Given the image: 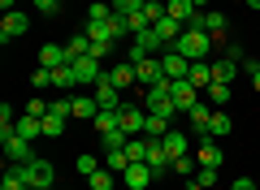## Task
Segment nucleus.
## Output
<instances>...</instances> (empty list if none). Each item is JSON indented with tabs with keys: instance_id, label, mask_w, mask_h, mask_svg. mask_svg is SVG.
<instances>
[{
	"instance_id": "obj_1",
	"label": "nucleus",
	"mask_w": 260,
	"mask_h": 190,
	"mask_svg": "<svg viewBox=\"0 0 260 190\" xmlns=\"http://www.w3.org/2000/svg\"><path fill=\"white\" fill-rule=\"evenodd\" d=\"M169 48L182 52L186 61H208V52H213V35H204V30H182Z\"/></svg>"
},
{
	"instance_id": "obj_45",
	"label": "nucleus",
	"mask_w": 260,
	"mask_h": 190,
	"mask_svg": "<svg viewBox=\"0 0 260 190\" xmlns=\"http://www.w3.org/2000/svg\"><path fill=\"white\" fill-rule=\"evenodd\" d=\"M230 190H260V186H256L251 177H234V181H230Z\"/></svg>"
},
{
	"instance_id": "obj_13",
	"label": "nucleus",
	"mask_w": 260,
	"mask_h": 190,
	"mask_svg": "<svg viewBox=\"0 0 260 190\" xmlns=\"http://www.w3.org/2000/svg\"><path fill=\"white\" fill-rule=\"evenodd\" d=\"M135 78H139V87L148 91L152 82H160V78H165V69H160V61H152V56H148V61H139V65H135Z\"/></svg>"
},
{
	"instance_id": "obj_3",
	"label": "nucleus",
	"mask_w": 260,
	"mask_h": 190,
	"mask_svg": "<svg viewBox=\"0 0 260 190\" xmlns=\"http://www.w3.org/2000/svg\"><path fill=\"white\" fill-rule=\"evenodd\" d=\"M200 95H204V91L195 87L191 78H178V82H169V100H174V108H178V112H191L195 104H200Z\"/></svg>"
},
{
	"instance_id": "obj_33",
	"label": "nucleus",
	"mask_w": 260,
	"mask_h": 190,
	"mask_svg": "<svg viewBox=\"0 0 260 190\" xmlns=\"http://www.w3.org/2000/svg\"><path fill=\"white\" fill-rule=\"evenodd\" d=\"M65 121H70V117H56V112H48V117H44V138H61V134H65Z\"/></svg>"
},
{
	"instance_id": "obj_20",
	"label": "nucleus",
	"mask_w": 260,
	"mask_h": 190,
	"mask_svg": "<svg viewBox=\"0 0 260 190\" xmlns=\"http://www.w3.org/2000/svg\"><path fill=\"white\" fill-rule=\"evenodd\" d=\"M130 44H135V48H143V52H148V56H152V52H165V39H160L156 30H152V26L143 30V35H135V39H130Z\"/></svg>"
},
{
	"instance_id": "obj_22",
	"label": "nucleus",
	"mask_w": 260,
	"mask_h": 190,
	"mask_svg": "<svg viewBox=\"0 0 260 190\" xmlns=\"http://www.w3.org/2000/svg\"><path fill=\"white\" fill-rule=\"evenodd\" d=\"M230 130H234L230 112H225V108H217V112H213V121H208V138H225Z\"/></svg>"
},
{
	"instance_id": "obj_53",
	"label": "nucleus",
	"mask_w": 260,
	"mask_h": 190,
	"mask_svg": "<svg viewBox=\"0 0 260 190\" xmlns=\"http://www.w3.org/2000/svg\"><path fill=\"white\" fill-rule=\"evenodd\" d=\"M61 5H65V0H61Z\"/></svg>"
},
{
	"instance_id": "obj_27",
	"label": "nucleus",
	"mask_w": 260,
	"mask_h": 190,
	"mask_svg": "<svg viewBox=\"0 0 260 190\" xmlns=\"http://www.w3.org/2000/svg\"><path fill=\"white\" fill-rule=\"evenodd\" d=\"M169 134V121L156 117V112H148V121H143V138H165Z\"/></svg>"
},
{
	"instance_id": "obj_40",
	"label": "nucleus",
	"mask_w": 260,
	"mask_h": 190,
	"mask_svg": "<svg viewBox=\"0 0 260 190\" xmlns=\"http://www.w3.org/2000/svg\"><path fill=\"white\" fill-rule=\"evenodd\" d=\"M139 9H143V0H113V13H121V18H130Z\"/></svg>"
},
{
	"instance_id": "obj_9",
	"label": "nucleus",
	"mask_w": 260,
	"mask_h": 190,
	"mask_svg": "<svg viewBox=\"0 0 260 190\" xmlns=\"http://www.w3.org/2000/svg\"><path fill=\"white\" fill-rule=\"evenodd\" d=\"M30 30V22H26V13H5V22H0V39H5V44H9V39H22Z\"/></svg>"
},
{
	"instance_id": "obj_41",
	"label": "nucleus",
	"mask_w": 260,
	"mask_h": 190,
	"mask_svg": "<svg viewBox=\"0 0 260 190\" xmlns=\"http://www.w3.org/2000/svg\"><path fill=\"white\" fill-rule=\"evenodd\" d=\"M48 108H52V100H44V95H35V100L26 104V112H30V117H48Z\"/></svg>"
},
{
	"instance_id": "obj_15",
	"label": "nucleus",
	"mask_w": 260,
	"mask_h": 190,
	"mask_svg": "<svg viewBox=\"0 0 260 190\" xmlns=\"http://www.w3.org/2000/svg\"><path fill=\"white\" fill-rule=\"evenodd\" d=\"M186 78H191L200 91H208L213 87V61H191V73H186Z\"/></svg>"
},
{
	"instance_id": "obj_21",
	"label": "nucleus",
	"mask_w": 260,
	"mask_h": 190,
	"mask_svg": "<svg viewBox=\"0 0 260 190\" xmlns=\"http://www.w3.org/2000/svg\"><path fill=\"white\" fill-rule=\"evenodd\" d=\"M200 164H213V169H221V164H225L221 147H217L213 138H200Z\"/></svg>"
},
{
	"instance_id": "obj_28",
	"label": "nucleus",
	"mask_w": 260,
	"mask_h": 190,
	"mask_svg": "<svg viewBox=\"0 0 260 190\" xmlns=\"http://www.w3.org/2000/svg\"><path fill=\"white\" fill-rule=\"evenodd\" d=\"M234 73H239V61H213V82H234Z\"/></svg>"
},
{
	"instance_id": "obj_34",
	"label": "nucleus",
	"mask_w": 260,
	"mask_h": 190,
	"mask_svg": "<svg viewBox=\"0 0 260 190\" xmlns=\"http://www.w3.org/2000/svg\"><path fill=\"white\" fill-rule=\"evenodd\" d=\"M113 177H117L113 169H100V173H91V177H87V186H91V190H113Z\"/></svg>"
},
{
	"instance_id": "obj_46",
	"label": "nucleus",
	"mask_w": 260,
	"mask_h": 190,
	"mask_svg": "<svg viewBox=\"0 0 260 190\" xmlns=\"http://www.w3.org/2000/svg\"><path fill=\"white\" fill-rule=\"evenodd\" d=\"M225 56H230V61H239V65H243V61H247V52H243V48H239V44H230V48H225Z\"/></svg>"
},
{
	"instance_id": "obj_11",
	"label": "nucleus",
	"mask_w": 260,
	"mask_h": 190,
	"mask_svg": "<svg viewBox=\"0 0 260 190\" xmlns=\"http://www.w3.org/2000/svg\"><path fill=\"white\" fill-rule=\"evenodd\" d=\"M13 134H22L26 143H35V138H44V117H30V112H22V117L13 121Z\"/></svg>"
},
{
	"instance_id": "obj_17",
	"label": "nucleus",
	"mask_w": 260,
	"mask_h": 190,
	"mask_svg": "<svg viewBox=\"0 0 260 190\" xmlns=\"http://www.w3.org/2000/svg\"><path fill=\"white\" fill-rule=\"evenodd\" d=\"M74 117H78V121H95V117H100L95 95H74Z\"/></svg>"
},
{
	"instance_id": "obj_24",
	"label": "nucleus",
	"mask_w": 260,
	"mask_h": 190,
	"mask_svg": "<svg viewBox=\"0 0 260 190\" xmlns=\"http://www.w3.org/2000/svg\"><path fill=\"white\" fill-rule=\"evenodd\" d=\"M52 91H78V78L70 65H61V69H52Z\"/></svg>"
},
{
	"instance_id": "obj_47",
	"label": "nucleus",
	"mask_w": 260,
	"mask_h": 190,
	"mask_svg": "<svg viewBox=\"0 0 260 190\" xmlns=\"http://www.w3.org/2000/svg\"><path fill=\"white\" fill-rule=\"evenodd\" d=\"M13 5H18V0H0V9H5V13H13Z\"/></svg>"
},
{
	"instance_id": "obj_50",
	"label": "nucleus",
	"mask_w": 260,
	"mask_h": 190,
	"mask_svg": "<svg viewBox=\"0 0 260 190\" xmlns=\"http://www.w3.org/2000/svg\"><path fill=\"white\" fill-rule=\"evenodd\" d=\"M195 9H208V0H195Z\"/></svg>"
},
{
	"instance_id": "obj_44",
	"label": "nucleus",
	"mask_w": 260,
	"mask_h": 190,
	"mask_svg": "<svg viewBox=\"0 0 260 190\" xmlns=\"http://www.w3.org/2000/svg\"><path fill=\"white\" fill-rule=\"evenodd\" d=\"M30 5H35V9L44 13V18H52V13L61 9V0H30Z\"/></svg>"
},
{
	"instance_id": "obj_37",
	"label": "nucleus",
	"mask_w": 260,
	"mask_h": 190,
	"mask_svg": "<svg viewBox=\"0 0 260 190\" xmlns=\"http://www.w3.org/2000/svg\"><path fill=\"white\" fill-rule=\"evenodd\" d=\"M74 169H78V173H83V177H91V173H100V169H104V164H100V160H95V156H87V151H83V156H78V164H74Z\"/></svg>"
},
{
	"instance_id": "obj_4",
	"label": "nucleus",
	"mask_w": 260,
	"mask_h": 190,
	"mask_svg": "<svg viewBox=\"0 0 260 190\" xmlns=\"http://www.w3.org/2000/svg\"><path fill=\"white\" fill-rule=\"evenodd\" d=\"M18 169L26 173L30 190H35V186H52V181H56V169H52V160H39V156H35V160H26V164H18Z\"/></svg>"
},
{
	"instance_id": "obj_14",
	"label": "nucleus",
	"mask_w": 260,
	"mask_h": 190,
	"mask_svg": "<svg viewBox=\"0 0 260 190\" xmlns=\"http://www.w3.org/2000/svg\"><path fill=\"white\" fill-rule=\"evenodd\" d=\"M165 13L178 18L182 26H191V18H195V13H204V9H195V0H165Z\"/></svg>"
},
{
	"instance_id": "obj_51",
	"label": "nucleus",
	"mask_w": 260,
	"mask_h": 190,
	"mask_svg": "<svg viewBox=\"0 0 260 190\" xmlns=\"http://www.w3.org/2000/svg\"><path fill=\"white\" fill-rule=\"evenodd\" d=\"M247 5H251V9H256V13H260V0H247Z\"/></svg>"
},
{
	"instance_id": "obj_48",
	"label": "nucleus",
	"mask_w": 260,
	"mask_h": 190,
	"mask_svg": "<svg viewBox=\"0 0 260 190\" xmlns=\"http://www.w3.org/2000/svg\"><path fill=\"white\" fill-rule=\"evenodd\" d=\"M186 190H204V186H200V181H195V177H191V181H186Z\"/></svg>"
},
{
	"instance_id": "obj_8",
	"label": "nucleus",
	"mask_w": 260,
	"mask_h": 190,
	"mask_svg": "<svg viewBox=\"0 0 260 190\" xmlns=\"http://www.w3.org/2000/svg\"><path fill=\"white\" fill-rule=\"evenodd\" d=\"M121 181H126V190H148L152 181H156V173H152V164H130V169L121 173Z\"/></svg>"
},
{
	"instance_id": "obj_29",
	"label": "nucleus",
	"mask_w": 260,
	"mask_h": 190,
	"mask_svg": "<svg viewBox=\"0 0 260 190\" xmlns=\"http://www.w3.org/2000/svg\"><path fill=\"white\" fill-rule=\"evenodd\" d=\"M126 156H130V164H148V138H130L126 143Z\"/></svg>"
},
{
	"instance_id": "obj_23",
	"label": "nucleus",
	"mask_w": 260,
	"mask_h": 190,
	"mask_svg": "<svg viewBox=\"0 0 260 190\" xmlns=\"http://www.w3.org/2000/svg\"><path fill=\"white\" fill-rule=\"evenodd\" d=\"M109 78L117 82L121 91H126L130 82H139V78H135V65H130V61H113V69H109Z\"/></svg>"
},
{
	"instance_id": "obj_26",
	"label": "nucleus",
	"mask_w": 260,
	"mask_h": 190,
	"mask_svg": "<svg viewBox=\"0 0 260 190\" xmlns=\"http://www.w3.org/2000/svg\"><path fill=\"white\" fill-rule=\"evenodd\" d=\"M0 190H30L26 173L18 169V164H9V173H5V181H0Z\"/></svg>"
},
{
	"instance_id": "obj_39",
	"label": "nucleus",
	"mask_w": 260,
	"mask_h": 190,
	"mask_svg": "<svg viewBox=\"0 0 260 190\" xmlns=\"http://www.w3.org/2000/svg\"><path fill=\"white\" fill-rule=\"evenodd\" d=\"M195 181H200L204 190H213V186H217V169H213V164H200V173H195Z\"/></svg>"
},
{
	"instance_id": "obj_2",
	"label": "nucleus",
	"mask_w": 260,
	"mask_h": 190,
	"mask_svg": "<svg viewBox=\"0 0 260 190\" xmlns=\"http://www.w3.org/2000/svg\"><path fill=\"white\" fill-rule=\"evenodd\" d=\"M0 147H5V160H9V164H26V160H35L30 143H26L22 134H13V126L0 130Z\"/></svg>"
},
{
	"instance_id": "obj_25",
	"label": "nucleus",
	"mask_w": 260,
	"mask_h": 190,
	"mask_svg": "<svg viewBox=\"0 0 260 190\" xmlns=\"http://www.w3.org/2000/svg\"><path fill=\"white\" fill-rule=\"evenodd\" d=\"M204 35H213V44L225 35V18H221L217 9H204Z\"/></svg>"
},
{
	"instance_id": "obj_35",
	"label": "nucleus",
	"mask_w": 260,
	"mask_h": 190,
	"mask_svg": "<svg viewBox=\"0 0 260 190\" xmlns=\"http://www.w3.org/2000/svg\"><path fill=\"white\" fill-rule=\"evenodd\" d=\"M109 18H113V5H104V0L87 5V22H109Z\"/></svg>"
},
{
	"instance_id": "obj_42",
	"label": "nucleus",
	"mask_w": 260,
	"mask_h": 190,
	"mask_svg": "<svg viewBox=\"0 0 260 190\" xmlns=\"http://www.w3.org/2000/svg\"><path fill=\"white\" fill-rule=\"evenodd\" d=\"M30 82H35V91H48V87H52V69H44V65H39Z\"/></svg>"
},
{
	"instance_id": "obj_18",
	"label": "nucleus",
	"mask_w": 260,
	"mask_h": 190,
	"mask_svg": "<svg viewBox=\"0 0 260 190\" xmlns=\"http://www.w3.org/2000/svg\"><path fill=\"white\" fill-rule=\"evenodd\" d=\"M152 30H156V35L165 39V48H169V44H174V39L182 35L186 26H182V22H178V18H169V13H165V18H160V22H156V26H152Z\"/></svg>"
},
{
	"instance_id": "obj_49",
	"label": "nucleus",
	"mask_w": 260,
	"mask_h": 190,
	"mask_svg": "<svg viewBox=\"0 0 260 190\" xmlns=\"http://www.w3.org/2000/svg\"><path fill=\"white\" fill-rule=\"evenodd\" d=\"M251 87H256V91H260V69H256V73H251Z\"/></svg>"
},
{
	"instance_id": "obj_32",
	"label": "nucleus",
	"mask_w": 260,
	"mask_h": 190,
	"mask_svg": "<svg viewBox=\"0 0 260 190\" xmlns=\"http://www.w3.org/2000/svg\"><path fill=\"white\" fill-rule=\"evenodd\" d=\"M174 173H178L182 181H191L195 173H200V160H191V156H178V160H174Z\"/></svg>"
},
{
	"instance_id": "obj_5",
	"label": "nucleus",
	"mask_w": 260,
	"mask_h": 190,
	"mask_svg": "<svg viewBox=\"0 0 260 190\" xmlns=\"http://www.w3.org/2000/svg\"><path fill=\"white\" fill-rule=\"evenodd\" d=\"M70 69H74L78 87H95L104 73V61H95V56H78V61H70Z\"/></svg>"
},
{
	"instance_id": "obj_10",
	"label": "nucleus",
	"mask_w": 260,
	"mask_h": 190,
	"mask_svg": "<svg viewBox=\"0 0 260 190\" xmlns=\"http://www.w3.org/2000/svg\"><path fill=\"white\" fill-rule=\"evenodd\" d=\"M143 121H148V108H135V104H121V130L130 138L143 134Z\"/></svg>"
},
{
	"instance_id": "obj_16",
	"label": "nucleus",
	"mask_w": 260,
	"mask_h": 190,
	"mask_svg": "<svg viewBox=\"0 0 260 190\" xmlns=\"http://www.w3.org/2000/svg\"><path fill=\"white\" fill-rule=\"evenodd\" d=\"M160 143H165V151L174 156V160H178V156H186V151H191V138H186L182 130H169V134L160 138Z\"/></svg>"
},
{
	"instance_id": "obj_19",
	"label": "nucleus",
	"mask_w": 260,
	"mask_h": 190,
	"mask_svg": "<svg viewBox=\"0 0 260 190\" xmlns=\"http://www.w3.org/2000/svg\"><path fill=\"white\" fill-rule=\"evenodd\" d=\"M91 44H95V39L87 35V30H78V35L70 39V44H65V52H70V61H78V56H91Z\"/></svg>"
},
{
	"instance_id": "obj_36",
	"label": "nucleus",
	"mask_w": 260,
	"mask_h": 190,
	"mask_svg": "<svg viewBox=\"0 0 260 190\" xmlns=\"http://www.w3.org/2000/svg\"><path fill=\"white\" fill-rule=\"evenodd\" d=\"M143 18H148L152 26H156V22L165 18V0H143Z\"/></svg>"
},
{
	"instance_id": "obj_12",
	"label": "nucleus",
	"mask_w": 260,
	"mask_h": 190,
	"mask_svg": "<svg viewBox=\"0 0 260 190\" xmlns=\"http://www.w3.org/2000/svg\"><path fill=\"white\" fill-rule=\"evenodd\" d=\"M39 61H44V69H61V65H70V52H65V44H44Z\"/></svg>"
},
{
	"instance_id": "obj_7",
	"label": "nucleus",
	"mask_w": 260,
	"mask_h": 190,
	"mask_svg": "<svg viewBox=\"0 0 260 190\" xmlns=\"http://www.w3.org/2000/svg\"><path fill=\"white\" fill-rule=\"evenodd\" d=\"M160 69H165L169 82H178V78H186V73H191V61H186L182 52H174V48H165V56H160Z\"/></svg>"
},
{
	"instance_id": "obj_43",
	"label": "nucleus",
	"mask_w": 260,
	"mask_h": 190,
	"mask_svg": "<svg viewBox=\"0 0 260 190\" xmlns=\"http://www.w3.org/2000/svg\"><path fill=\"white\" fill-rule=\"evenodd\" d=\"M113 44H117V39H109V44H91V56H95V61H109V56H113Z\"/></svg>"
},
{
	"instance_id": "obj_31",
	"label": "nucleus",
	"mask_w": 260,
	"mask_h": 190,
	"mask_svg": "<svg viewBox=\"0 0 260 190\" xmlns=\"http://www.w3.org/2000/svg\"><path fill=\"white\" fill-rule=\"evenodd\" d=\"M104 169H113V173H126V169H130V156H126V147H113V151H109V160H104Z\"/></svg>"
},
{
	"instance_id": "obj_6",
	"label": "nucleus",
	"mask_w": 260,
	"mask_h": 190,
	"mask_svg": "<svg viewBox=\"0 0 260 190\" xmlns=\"http://www.w3.org/2000/svg\"><path fill=\"white\" fill-rule=\"evenodd\" d=\"M95 104H100V108H121V104H126L121 100V87L109 78V69H104L100 82H95Z\"/></svg>"
},
{
	"instance_id": "obj_38",
	"label": "nucleus",
	"mask_w": 260,
	"mask_h": 190,
	"mask_svg": "<svg viewBox=\"0 0 260 190\" xmlns=\"http://www.w3.org/2000/svg\"><path fill=\"white\" fill-rule=\"evenodd\" d=\"M126 26H130V39H135V35H143V30H148L152 22L143 18V9H139V13H130V18H126Z\"/></svg>"
},
{
	"instance_id": "obj_30",
	"label": "nucleus",
	"mask_w": 260,
	"mask_h": 190,
	"mask_svg": "<svg viewBox=\"0 0 260 190\" xmlns=\"http://www.w3.org/2000/svg\"><path fill=\"white\" fill-rule=\"evenodd\" d=\"M204 100H213L217 108H225V104H230V82H213V87L204 91Z\"/></svg>"
},
{
	"instance_id": "obj_52",
	"label": "nucleus",
	"mask_w": 260,
	"mask_h": 190,
	"mask_svg": "<svg viewBox=\"0 0 260 190\" xmlns=\"http://www.w3.org/2000/svg\"><path fill=\"white\" fill-rule=\"evenodd\" d=\"M35 190H52V186H35Z\"/></svg>"
}]
</instances>
